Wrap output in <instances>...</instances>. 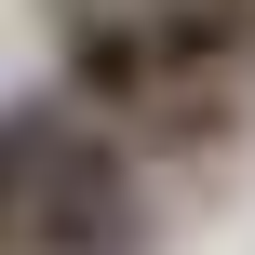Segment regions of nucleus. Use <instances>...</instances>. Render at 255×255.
Here are the masks:
<instances>
[{
    "label": "nucleus",
    "mask_w": 255,
    "mask_h": 255,
    "mask_svg": "<svg viewBox=\"0 0 255 255\" xmlns=\"http://www.w3.org/2000/svg\"><path fill=\"white\" fill-rule=\"evenodd\" d=\"M54 94L81 108V121H108V134H134V148H229V81H175L161 67V40H148V13L134 0H67L54 13Z\"/></svg>",
    "instance_id": "obj_1"
},
{
    "label": "nucleus",
    "mask_w": 255,
    "mask_h": 255,
    "mask_svg": "<svg viewBox=\"0 0 255 255\" xmlns=\"http://www.w3.org/2000/svg\"><path fill=\"white\" fill-rule=\"evenodd\" d=\"M13 255H148V148L54 94V148H40Z\"/></svg>",
    "instance_id": "obj_2"
},
{
    "label": "nucleus",
    "mask_w": 255,
    "mask_h": 255,
    "mask_svg": "<svg viewBox=\"0 0 255 255\" xmlns=\"http://www.w3.org/2000/svg\"><path fill=\"white\" fill-rule=\"evenodd\" d=\"M175 81H242L255 67V0H134Z\"/></svg>",
    "instance_id": "obj_3"
},
{
    "label": "nucleus",
    "mask_w": 255,
    "mask_h": 255,
    "mask_svg": "<svg viewBox=\"0 0 255 255\" xmlns=\"http://www.w3.org/2000/svg\"><path fill=\"white\" fill-rule=\"evenodd\" d=\"M40 148H54V108H0V242L27 229V188H40Z\"/></svg>",
    "instance_id": "obj_4"
}]
</instances>
